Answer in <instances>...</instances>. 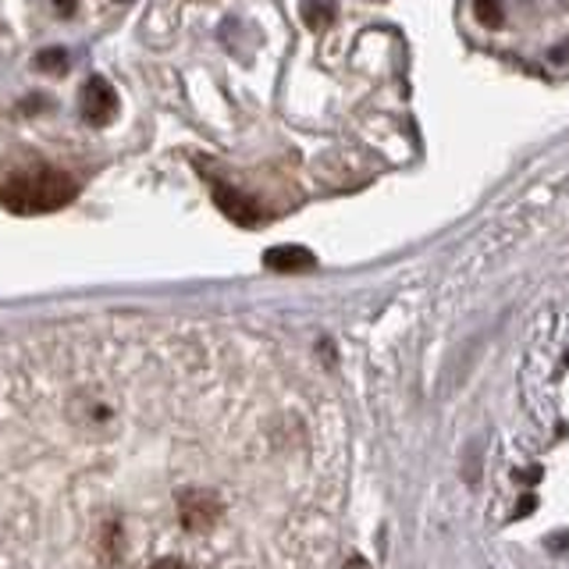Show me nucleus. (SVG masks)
<instances>
[{
  "mask_svg": "<svg viewBox=\"0 0 569 569\" xmlns=\"http://www.w3.org/2000/svg\"><path fill=\"white\" fill-rule=\"evenodd\" d=\"M76 178L64 174L61 168H26L14 171L4 189H0V203H4L11 213H22V218H32V213H50L61 210L76 200Z\"/></svg>",
  "mask_w": 569,
  "mask_h": 569,
  "instance_id": "1",
  "label": "nucleus"
},
{
  "mask_svg": "<svg viewBox=\"0 0 569 569\" xmlns=\"http://www.w3.org/2000/svg\"><path fill=\"white\" fill-rule=\"evenodd\" d=\"M79 107H82V118L89 124H97V129L111 124L114 114H118V93H114V86L107 82L103 76H89L86 86H82Z\"/></svg>",
  "mask_w": 569,
  "mask_h": 569,
  "instance_id": "2",
  "label": "nucleus"
},
{
  "mask_svg": "<svg viewBox=\"0 0 569 569\" xmlns=\"http://www.w3.org/2000/svg\"><path fill=\"white\" fill-rule=\"evenodd\" d=\"M213 200H218V207H221L236 224H246V228L260 224V207H257L253 200H249V196L236 192L231 186H213Z\"/></svg>",
  "mask_w": 569,
  "mask_h": 569,
  "instance_id": "3",
  "label": "nucleus"
},
{
  "mask_svg": "<svg viewBox=\"0 0 569 569\" xmlns=\"http://www.w3.org/2000/svg\"><path fill=\"white\" fill-rule=\"evenodd\" d=\"M263 263L271 267V271H310L317 260L310 249H302V246H274L263 253Z\"/></svg>",
  "mask_w": 569,
  "mask_h": 569,
  "instance_id": "4",
  "label": "nucleus"
},
{
  "mask_svg": "<svg viewBox=\"0 0 569 569\" xmlns=\"http://www.w3.org/2000/svg\"><path fill=\"white\" fill-rule=\"evenodd\" d=\"M299 14H302V22H307L313 32H320V29H328V26H331L335 8L328 4V0H302Z\"/></svg>",
  "mask_w": 569,
  "mask_h": 569,
  "instance_id": "5",
  "label": "nucleus"
},
{
  "mask_svg": "<svg viewBox=\"0 0 569 569\" xmlns=\"http://www.w3.org/2000/svg\"><path fill=\"white\" fill-rule=\"evenodd\" d=\"M473 14L485 29H502V22H506L502 0H473Z\"/></svg>",
  "mask_w": 569,
  "mask_h": 569,
  "instance_id": "6",
  "label": "nucleus"
},
{
  "mask_svg": "<svg viewBox=\"0 0 569 569\" xmlns=\"http://www.w3.org/2000/svg\"><path fill=\"white\" fill-rule=\"evenodd\" d=\"M36 68L40 71H50V76H64L68 71V50L64 47H47L36 53Z\"/></svg>",
  "mask_w": 569,
  "mask_h": 569,
  "instance_id": "7",
  "label": "nucleus"
},
{
  "mask_svg": "<svg viewBox=\"0 0 569 569\" xmlns=\"http://www.w3.org/2000/svg\"><path fill=\"white\" fill-rule=\"evenodd\" d=\"M147 569H196L186 556H157Z\"/></svg>",
  "mask_w": 569,
  "mask_h": 569,
  "instance_id": "8",
  "label": "nucleus"
},
{
  "mask_svg": "<svg viewBox=\"0 0 569 569\" xmlns=\"http://www.w3.org/2000/svg\"><path fill=\"white\" fill-rule=\"evenodd\" d=\"M58 14H76V0H53Z\"/></svg>",
  "mask_w": 569,
  "mask_h": 569,
  "instance_id": "9",
  "label": "nucleus"
},
{
  "mask_svg": "<svg viewBox=\"0 0 569 569\" xmlns=\"http://www.w3.org/2000/svg\"><path fill=\"white\" fill-rule=\"evenodd\" d=\"M346 569H370V562H367V559H360V556H352V559L346 562Z\"/></svg>",
  "mask_w": 569,
  "mask_h": 569,
  "instance_id": "10",
  "label": "nucleus"
}]
</instances>
